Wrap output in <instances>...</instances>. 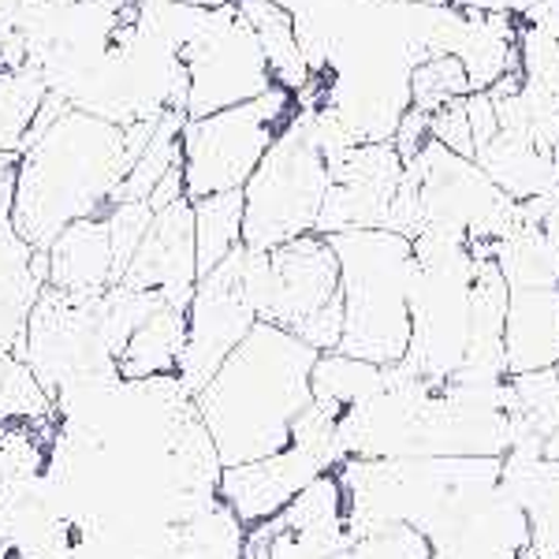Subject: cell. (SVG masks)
Returning <instances> with one entry per match:
<instances>
[{
	"label": "cell",
	"mask_w": 559,
	"mask_h": 559,
	"mask_svg": "<svg viewBox=\"0 0 559 559\" xmlns=\"http://www.w3.org/2000/svg\"><path fill=\"white\" fill-rule=\"evenodd\" d=\"M350 540L411 526L444 559H526L530 526L503 459H347L336 466Z\"/></svg>",
	"instance_id": "obj_1"
},
{
	"label": "cell",
	"mask_w": 559,
	"mask_h": 559,
	"mask_svg": "<svg viewBox=\"0 0 559 559\" xmlns=\"http://www.w3.org/2000/svg\"><path fill=\"white\" fill-rule=\"evenodd\" d=\"M153 128L157 120L120 128L49 94L31 139L20 150L15 231L34 250H49L71 224L105 216Z\"/></svg>",
	"instance_id": "obj_2"
},
{
	"label": "cell",
	"mask_w": 559,
	"mask_h": 559,
	"mask_svg": "<svg viewBox=\"0 0 559 559\" xmlns=\"http://www.w3.org/2000/svg\"><path fill=\"white\" fill-rule=\"evenodd\" d=\"M318 355L299 336L258 321L213 381L194 395L221 466H242L292 448L295 426L313 407Z\"/></svg>",
	"instance_id": "obj_3"
},
{
	"label": "cell",
	"mask_w": 559,
	"mask_h": 559,
	"mask_svg": "<svg viewBox=\"0 0 559 559\" xmlns=\"http://www.w3.org/2000/svg\"><path fill=\"white\" fill-rule=\"evenodd\" d=\"M340 261L344 340L340 350L373 366H395L411 347L414 247L395 231H340L324 236Z\"/></svg>",
	"instance_id": "obj_4"
},
{
	"label": "cell",
	"mask_w": 559,
	"mask_h": 559,
	"mask_svg": "<svg viewBox=\"0 0 559 559\" xmlns=\"http://www.w3.org/2000/svg\"><path fill=\"white\" fill-rule=\"evenodd\" d=\"M329 183L332 168L313 131V112L299 102L258 173L242 187V247L269 254L284 242L313 236Z\"/></svg>",
	"instance_id": "obj_5"
},
{
	"label": "cell",
	"mask_w": 559,
	"mask_h": 559,
	"mask_svg": "<svg viewBox=\"0 0 559 559\" xmlns=\"http://www.w3.org/2000/svg\"><path fill=\"white\" fill-rule=\"evenodd\" d=\"M242 284L258 310V321L299 336L313 350H340L344 340V299H340V261L324 236H302L269 250L242 247Z\"/></svg>",
	"instance_id": "obj_6"
},
{
	"label": "cell",
	"mask_w": 559,
	"mask_h": 559,
	"mask_svg": "<svg viewBox=\"0 0 559 559\" xmlns=\"http://www.w3.org/2000/svg\"><path fill=\"white\" fill-rule=\"evenodd\" d=\"M414 247L411 284V347L407 362L414 373L444 381L452 377L471 347V295L477 254L463 239L421 231Z\"/></svg>",
	"instance_id": "obj_7"
},
{
	"label": "cell",
	"mask_w": 559,
	"mask_h": 559,
	"mask_svg": "<svg viewBox=\"0 0 559 559\" xmlns=\"http://www.w3.org/2000/svg\"><path fill=\"white\" fill-rule=\"evenodd\" d=\"M295 94L284 86L265 90L254 102L221 108L213 116H198L183 123V183L187 198L242 191L258 173L276 134L295 116Z\"/></svg>",
	"instance_id": "obj_8"
},
{
	"label": "cell",
	"mask_w": 559,
	"mask_h": 559,
	"mask_svg": "<svg viewBox=\"0 0 559 559\" xmlns=\"http://www.w3.org/2000/svg\"><path fill=\"white\" fill-rule=\"evenodd\" d=\"M97 299L45 287L31 321H26L15 358H23L52 403L68 392H79V388L105 384L120 377L116 355L105 340Z\"/></svg>",
	"instance_id": "obj_9"
},
{
	"label": "cell",
	"mask_w": 559,
	"mask_h": 559,
	"mask_svg": "<svg viewBox=\"0 0 559 559\" xmlns=\"http://www.w3.org/2000/svg\"><path fill=\"white\" fill-rule=\"evenodd\" d=\"M407 179L418 194L421 231L463 239L474 250H492L515 224L519 202H511L471 157H459L432 139L418 157L407 160Z\"/></svg>",
	"instance_id": "obj_10"
},
{
	"label": "cell",
	"mask_w": 559,
	"mask_h": 559,
	"mask_svg": "<svg viewBox=\"0 0 559 559\" xmlns=\"http://www.w3.org/2000/svg\"><path fill=\"white\" fill-rule=\"evenodd\" d=\"M179 60L187 71V120L254 102L276 86L254 34L239 20L231 0L205 8V20Z\"/></svg>",
	"instance_id": "obj_11"
},
{
	"label": "cell",
	"mask_w": 559,
	"mask_h": 559,
	"mask_svg": "<svg viewBox=\"0 0 559 559\" xmlns=\"http://www.w3.org/2000/svg\"><path fill=\"white\" fill-rule=\"evenodd\" d=\"M258 324V310L242 284V247L228 261L198 280L187 302V347L179 358V384L191 395L213 381V373L228 362V355Z\"/></svg>",
	"instance_id": "obj_12"
},
{
	"label": "cell",
	"mask_w": 559,
	"mask_h": 559,
	"mask_svg": "<svg viewBox=\"0 0 559 559\" xmlns=\"http://www.w3.org/2000/svg\"><path fill=\"white\" fill-rule=\"evenodd\" d=\"M332 183L321 205L318 236L340 231H388L392 202L407 176V160L392 142H362L332 160Z\"/></svg>",
	"instance_id": "obj_13"
},
{
	"label": "cell",
	"mask_w": 559,
	"mask_h": 559,
	"mask_svg": "<svg viewBox=\"0 0 559 559\" xmlns=\"http://www.w3.org/2000/svg\"><path fill=\"white\" fill-rule=\"evenodd\" d=\"M350 545L347 503L336 471L321 474L280 511L247 530L242 559H336Z\"/></svg>",
	"instance_id": "obj_14"
},
{
	"label": "cell",
	"mask_w": 559,
	"mask_h": 559,
	"mask_svg": "<svg viewBox=\"0 0 559 559\" xmlns=\"http://www.w3.org/2000/svg\"><path fill=\"white\" fill-rule=\"evenodd\" d=\"M329 471H336L332 455L292 440V448H284V452H276L269 459H258V463L224 466L221 500L236 511V519L242 526L254 530L261 522L276 519L306 485L318 481V477Z\"/></svg>",
	"instance_id": "obj_15"
},
{
	"label": "cell",
	"mask_w": 559,
	"mask_h": 559,
	"mask_svg": "<svg viewBox=\"0 0 559 559\" xmlns=\"http://www.w3.org/2000/svg\"><path fill=\"white\" fill-rule=\"evenodd\" d=\"M120 284L150 292L168 306L191 302L198 287V254H194V210L191 198L153 213V224L134 250L131 265L123 269Z\"/></svg>",
	"instance_id": "obj_16"
},
{
	"label": "cell",
	"mask_w": 559,
	"mask_h": 559,
	"mask_svg": "<svg viewBox=\"0 0 559 559\" xmlns=\"http://www.w3.org/2000/svg\"><path fill=\"white\" fill-rule=\"evenodd\" d=\"M489 254L511 292H559V194L519 202L515 224Z\"/></svg>",
	"instance_id": "obj_17"
},
{
	"label": "cell",
	"mask_w": 559,
	"mask_h": 559,
	"mask_svg": "<svg viewBox=\"0 0 559 559\" xmlns=\"http://www.w3.org/2000/svg\"><path fill=\"white\" fill-rule=\"evenodd\" d=\"M45 258H49V287H57V292L97 299L112 284H120V269H116L105 216H90V221L71 224L68 231H60L52 239Z\"/></svg>",
	"instance_id": "obj_18"
},
{
	"label": "cell",
	"mask_w": 559,
	"mask_h": 559,
	"mask_svg": "<svg viewBox=\"0 0 559 559\" xmlns=\"http://www.w3.org/2000/svg\"><path fill=\"white\" fill-rule=\"evenodd\" d=\"M503 355L511 377L559 366V292H511Z\"/></svg>",
	"instance_id": "obj_19"
},
{
	"label": "cell",
	"mask_w": 559,
	"mask_h": 559,
	"mask_svg": "<svg viewBox=\"0 0 559 559\" xmlns=\"http://www.w3.org/2000/svg\"><path fill=\"white\" fill-rule=\"evenodd\" d=\"M231 4H236L239 20L254 34L273 83L295 97L306 94L313 83V71L306 64L299 41V20L287 12V4H280V0H231Z\"/></svg>",
	"instance_id": "obj_20"
},
{
	"label": "cell",
	"mask_w": 559,
	"mask_h": 559,
	"mask_svg": "<svg viewBox=\"0 0 559 559\" xmlns=\"http://www.w3.org/2000/svg\"><path fill=\"white\" fill-rule=\"evenodd\" d=\"M503 481L522 503L530 552L537 559H559V459L503 455Z\"/></svg>",
	"instance_id": "obj_21"
},
{
	"label": "cell",
	"mask_w": 559,
	"mask_h": 559,
	"mask_svg": "<svg viewBox=\"0 0 559 559\" xmlns=\"http://www.w3.org/2000/svg\"><path fill=\"white\" fill-rule=\"evenodd\" d=\"M508 429L515 459H545L559 429V377L556 369L508 377Z\"/></svg>",
	"instance_id": "obj_22"
},
{
	"label": "cell",
	"mask_w": 559,
	"mask_h": 559,
	"mask_svg": "<svg viewBox=\"0 0 559 559\" xmlns=\"http://www.w3.org/2000/svg\"><path fill=\"white\" fill-rule=\"evenodd\" d=\"M187 347V310L183 306H160L134 329L128 347L116 358L120 381H153V377H176L179 358Z\"/></svg>",
	"instance_id": "obj_23"
},
{
	"label": "cell",
	"mask_w": 559,
	"mask_h": 559,
	"mask_svg": "<svg viewBox=\"0 0 559 559\" xmlns=\"http://www.w3.org/2000/svg\"><path fill=\"white\" fill-rule=\"evenodd\" d=\"M381 381H384V366L350 358L344 350H324V355H318V366L310 373V392L313 403L336 421L347 411H355L358 403H366L381 388Z\"/></svg>",
	"instance_id": "obj_24"
},
{
	"label": "cell",
	"mask_w": 559,
	"mask_h": 559,
	"mask_svg": "<svg viewBox=\"0 0 559 559\" xmlns=\"http://www.w3.org/2000/svg\"><path fill=\"white\" fill-rule=\"evenodd\" d=\"M49 102L41 71L34 64L0 68V153L20 157V150L31 139L41 108Z\"/></svg>",
	"instance_id": "obj_25"
},
{
	"label": "cell",
	"mask_w": 559,
	"mask_h": 559,
	"mask_svg": "<svg viewBox=\"0 0 559 559\" xmlns=\"http://www.w3.org/2000/svg\"><path fill=\"white\" fill-rule=\"evenodd\" d=\"M191 210H194L198 280H202L242 247V191L198 198V202H191Z\"/></svg>",
	"instance_id": "obj_26"
},
{
	"label": "cell",
	"mask_w": 559,
	"mask_h": 559,
	"mask_svg": "<svg viewBox=\"0 0 559 559\" xmlns=\"http://www.w3.org/2000/svg\"><path fill=\"white\" fill-rule=\"evenodd\" d=\"M183 123L187 112H165L157 120V128L146 139V146L139 150L131 173L123 176L120 191H116V202H150V194L160 187V179L168 173H176L183 165Z\"/></svg>",
	"instance_id": "obj_27"
},
{
	"label": "cell",
	"mask_w": 559,
	"mask_h": 559,
	"mask_svg": "<svg viewBox=\"0 0 559 559\" xmlns=\"http://www.w3.org/2000/svg\"><path fill=\"white\" fill-rule=\"evenodd\" d=\"M407 94H411V108L432 116L444 105L471 97V79H466V68L459 64L455 57L440 52V57H426V60H418V64H411Z\"/></svg>",
	"instance_id": "obj_28"
},
{
	"label": "cell",
	"mask_w": 559,
	"mask_h": 559,
	"mask_svg": "<svg viewBox=\"0 0 559 559\" xmlns=\"http://www.w3.org/2000/svg\"><path fill=\"white\" fill-rule=\"evenodd\" d=\"M336 559H444L418 530L411 526H384L377 534L355 537Z\"/></svg>",
	"instance_id": "obj_29"
},
{
	"label": "cell",
	"mask_w": 559,
	"mask_h": 559,
	"mask_svg": "<svg viewBox=\"0 0 559 559\" xmlns=\"http://www.w3.org/2000/svg\"><path fill=\"white\" fill-rule=\"evenodd\" d=\"M105 224H108V239H112L116 269H120V276H123L134 250L146 239V231L153 224V210H150V202H112L105 213Z\"/></svg>",
	"instance_id": "obj_30"
},
{
	"label": "cell",
	"mask_w": 559,
	"mask_h": 559,
	"mask_svg": "<svg viewBox=\"0 0 559 559\" xmlns=\"http://www.w3.org/2000/svg\"><path fill=\"white\" fill-rule=\"evenodd\" d=\"M429 139L440 142L444 150L459 153V157L474 160V131H471V116H466V97L429 116Z\"/></svg>",
	"instance_id": "obj_31"
},
{
	"label": "cell",
	"mask_w": 559,
	"mask_h": 559,
	"mask_svg": "<svg viewBox=\"0 0 559 559\" xmlns=\"http://www.w3.org/2000/svg\"><path fill=\"white\" fill-rule=\"evenodd\" d=\"M426 142H429V116L418 112V108H407L403 120L395 123V134H392L395 153H400L403 160H411L426 150Z\"/></svg>",
	"instance_id": "obj_32"
},
{
	"label": "cell",
	"mask_w": 559,
	"mask_h": 559,
	"mask_svg": "<svg viewBox=\"0 0 559 559\" xmlns=\"http://www.w3.org/2000/svg\"><path fill=\"white\" fill-rule=\"evenodd\" d=\"M15 173H20V157L0 153V236L15 231L12 213H15Z\"/></svg>",
	"instance_id": "obj_33"
},
{
	"label": "cell",
	"mask_w": 559,
	"mask_h": 559,
	"mask_svg": "<svg viewBox=\"0 0 559 559\" xmlns=\"http://www.w3.org/2000/svg\"><path fill=\"white\" fill-rule=\"evenodd\" d=\"M556 377H559V366H556ZM545 459H559V429H556V437L548 440V448H545Z\"/></svg>",
	"instance_id": "obj_34"
},
{
	"label": "cell",
	"mask_w": 559,
	"mask_h": 559,
	"mask_svg": "<svg viewBox=\"0 0 559 559\" xmlns=\"http://www.w3.org/2000/svg\"><path fill=\"white\" fill-rule=\"evenodd\" d=\"M526 559H537V556H534V552H530V556H526Z\"/></svg>",
	"instance_id": "obj_35"
}]
</instances>
